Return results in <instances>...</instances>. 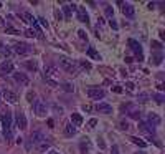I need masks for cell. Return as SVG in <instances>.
I'll use <instances>...</instances> for the list:
<instances>
[{"label": "cell", "instance_id": "681fc988", "mask_svg": "<svg viewBox=\"0 0 165 154\" xmlns=\"http://www.w3.org/2000/svg\"><path fill=\"white\" fill-rule=\"evenodd\" d=\"M135 154H145V152H135Z\"/></svg>", "mask_w": 165, "mask_h": 154}, {"label": "cell", "instance_id": "30bf717a", "mask_svg": "<svg viewBox=\"0 0 165 154\" xmlns=\"http://www.w3.org/2000/svg\"><path fill=\"white\" fill-rule=\"evenodd\" d=\"M15 124H17V128H20V129L27 128V118H25V114H23L22 111L15 113Z\"/></svg>", "mask_w": 165, "mask_h": 154}, {"label": "cell", "instance_id": "7c38bea8", "mask_svg": "<svg viewBox=\"0 0 165 154\" xmlns=\"http://www.w3.org/2000/svg\"><path fill=\"white\" fill-rule=\"evenodd\" d=\"M96 111L98 113H102V114H111L112 113V106L108 104V103H98L96 104Z\"/></svg>", "mask_w": 165, "mask_h": 154}, {"label": "cell", "instance_id": "ba28073f", "mask_svg": "<svg viewBox=\"0 0 165 154\" xmlns=\"http://www.w3.org/2000/svg\"><path fill=\"white\" fill-rule=\"evenodd\" d=\"M0 94H2V98L5 99V101L7 103H10V104H15L17 101H18V96H17V94L13 93V91H10V90H3L0 91Z\"/></svg>", "mask_w": 165, "mask_h": 154}, {"label": "cell", "instance_id": "cb8c5ba5", "mask_svg": "<svg viewBox=\"0 0 165 154\" xmlns=\"http://www.w3.org/2000/svg\"><path fill=\"white\" fill-rule=\"evenodd\" d=\"M131 141H132L134 144L140 146V147H145V146H147V143H145V141H140L139 138H135V136H132V138H131Z\"/></svg>", "mask_w": 165, "mask_h": 154}, {"label": "cell", "instance_id": "b9f144b4", "mask_svg": "<svg viewBox=\"0 0 165 154\" xmlns=\"http://www.w3.org/2000/svg\"><path fill=\"white\" fill-rule=\"evenodd\" d=\"M38 20H40V23H41V25H43V27H46V28H48V22H46V20L43 19V17H40Z\"/></svg>", "mask_w": 165, "mask_h": 154}, {"label": "cell", "instance_id": "5bb4252c", "mask_svg": "<svg viewBox=\"0 0 165 154\" xmlns=\"http://www.w3.org/2000/svg\"><path fill=\"white\" fill-rule=\"evenodd\" d=\"M13 80L17 83H20V85H23V86H27L28 83H30V80H28V76L25 73H13Z\"/></svg>", "mask_w": 165, "mask_h": 154}, {"label": "cell", "instance_id": "277c9868", "mask_svg": "<svg viewBox=\"0 0 165 154\" xmlns=\"http://www.w3.org/2000/svg\"><path fill=\"white\" fill-rule=\"evenodd\" d=\"M127 43H129V46H131V50L135 53V56L139 58V61H142L144 60V55H142V46H140V43H139L137 40H134V38H131Z\"/></svg>", "mask_w": 165, "mask_h": 154}, {"label": "cell", "instance_id": "52a82bcc", "mask_svg": "<svg viewBox=\"0 0 165 154\" xmlns=\"http://www.w3.org/2000/svg\"><path fill=\"white\" fill-rule=\"evenodd\" d=\"M46 104L43 103V101H40V99H37V101L33 103V113L37 114V116H40V118H43V116H46Z\"/></svg>", "mask_w": 165, "mask_h": 154}, {"label": "cell", "instance_id": "d590c367", "mask_svg": "<svg viewBox=\"0 0 165 154\" xmlns=\"http://www.w3.org/2000/svg\"><path fill=\"white\" fill-rule=\"evenodd\" d=\"M109 25H111V27H112V28H114V30H117V28H119V25H117V22H116L114 19H111V20H109Z\"/></svg>", "mask_w": 165, "mask_h": 154}, {"label": "cell", "instance_id": "d6a6232c", "mask_svg": "<svg viewBox=\"0 0 165 154\" xmlns=\"http://www.w3.org/2000/svg\"><path fill=\"white\" fill-rule=\"evenodd\" d=\"M78 37H79L81 40H88V35H86L84 30H78Z\"/></svg>", "mask_w": 165, "mask_h": 154}, {"label": "cell", "instance_id": "7bdbcfd3", "mask_svg": "<svg viewBox=\"0 0 165 154\" xmlns=\"http://www.w3.org/2000/svg\"><path fill=\"white\" fill-rule=\"evenodd\" d=\"M33 98H35V94H33L32 91H28V93H27V99H28V101H33Z\"/></svg>", "mask_w": 165, "mask_h": 154}, {"label": "cell", "instance_id": "5b68a950", "mask_svg": "<svg viewBox=\"0 0 165 154\" xmlns=\"http://www.w3.org/2000/svg\"><path fill=\"white\" fill-rule=\"evenodd\" d=\"M88 96H89L91 99H102L106 96V91L101 90V88H98V86H91V88H88Z\"/></svg>", "mask_w": 165, "mask_h": 154}, {"label": "cell", "instance_id": "7a4b0ae2", "mask_svg": "<svg viewBox=\"0 0 165 154\" xmlns=\"http://www.w3.org/2000/svg\"><path fill=\"white\" fill-rule=\"evenodd\" d=\"M43 78L46 80V83L51 86H58L60 83V70L56 66H46L43 72Z\"/></svg>", "mask_w": 165, "mask_h": 154}, {"label": "cell", "instance_id": "7402d4cb", "mask_svg": "<svg viewBox=\"0 0 165 154\" xmlns=\"http://www.w3.org/2000/svg\"><path fill=\"white\" fill-rule=\"evenodd\" d=\"M64 134L66 136H74L76 134V128L73 124H66V128H64Z\"/></svg>", "mask_w": 165, "mask_h": 154}, {"label": "cell", "instance_id": "9a60e30c", "mask_svg": "<svg viewBox=\"0 0 165 154\" xmlns=\"http://www.w3.org/2000/svg\"><path fill=\"white\" fill-rule=\"evenodd\" d=\"M0 73H13V63L12 61H3L0 65Z\"/></svg>", "mask_w": 165, "mask_h": 154}, {"label": "cell", "instance_id": "c3c4849f", "mask_svg": "<svg viewBox=\"0 0 165 154\" xmlns=\"http://www.w3.org/2000/svg\"><path fill=\"white\" fill-rule=\"evenodd\" d=\"M48 154H60V152H56V151H50Z\"/></svg>", "mask_w": 165, "mask_h": 154}, {"label": "cell", "instance_id": "44dd1931", "mask_svg": "<svg viewBox=\"0 0 165 154\" xmlns=\"http://www.w3.org/2000/svg\"><path fill=\"white\" fill-rule=\"evenodd\" d=\"M89 147H91V144H89V141H88V138H86V141H82V143L79 144V149H81L82 154H86L88 151H89Z\"/></svg>", "mask_w": 165, "mask_h": 154}, {"label": "cell", "instance_id": "8992f818", "mask_svg": "<svg viewBox=\"0 0 165 154\" xmlns=\"http://www.w3.org/2000/svg\"><path fill=\"white\" fill-rule=\"evenodd\" d=\"M13 50H15V53H18V55H30V53L33 51V46H30L28 43H15V46H13Z\"/></svg>", "mask_w": 165, "mask_h": 154}, {"label": "cell", "instance_id": "3957f363", "mask_svg": "<svg viewBox=\"0 0 165 154\" xmlns=\"http://www.w3.org/2000/svg\"><path fill=\"white\" fill-rule=\"evenodd\" d=\"M60 66H61V68H63L66 73H71V75H74L76 72H78L76 61H73L71 58H68V56H63V58H60Z\"/></svg>", "mask_w": 165, "mask_h": 154}, {"label": "cell", "instance_id": "ee69618b", "mask_svg": "<svg viewBox=\"0 0 165 154\" xmlns=\"http://www.w3.org/2000/svg\"><path fill=\"white\" fill-rule=\"evenodd\" d=\"M96 124H98V121H96V119H89V123H88V126H89V128H94Z\"/></svg>", "mask_w": 165, "mask_h": 154}, {"label": "cell", "instance_id": "d4e9b609", "mask_svg": "<svg viewBox=\"0 0 165 154\" xmlns=\"http://www.w3.org/2000/svg\"><path fill=\"white\" fill-rule=\"evenodd\" d=\"M25 35H27L28 38H35V37L38 35V32H37V30H33V28H28V30L25 32Z\"/></svg>", "mask_w": 165, "mask_h": 154}, {"label": "cell", "instance_id": "4dcf8cb0", "mask_svg": "<svg viewBox=\"0 0 165 154\" xmlns=\"http://www.w3.org/2000/svg\"><path fill=\"white\" fill-rule=\"evenodd\" d=\"M154 98H155V101H157L158 104H162V103H163V94L157 93V94H154Z\"/></svg>", "mask_w": 165, "mask_h": 154}, {"label": "cell", "instance_id": "bcb514c9", "mask_svg": "<svg viewBox=\"0 0 165 154\" xmlns=\"http://www.w3.org/2000/svg\"><path fill=\"white\" fill-rule=\"evenodd\" d=\"M112 90H114L116 93H122V88H121V86H112Z\"/></svg>", "mask_w": 165, "mask_h": 154}, {"label": "cell", "instance_id": "e575fe53", "mask_svg": "<svg viewBox=\"0 0 165 154\" xmlns=\"http://www.w3.org/2000/svg\"><path fill=\"white\" fill-rule=\"evenodd\" d=\"M63 90H64V91H73L74 88L69 85V83H64V85H63Z\"/></svg>", "mask_w": 165, "mask_h": 154}, {"label": "cell", "instance_id": "83f0119b", "mask_svg": "<svg viewBox=\"0 0 165 154\" xmlns=\"http://www.w3.org/2000/svg\"><path fill=\"white\" fill-rule=\"evenodd\" d=\"M126 90H127V91H131V93L135 91V85H134L132 81H127V83H126Z\"/></svg>", "mask_w": 165, "mask_h": 154}, {"label": "cell", "instance_id": "74e56055", "mask_svg": "<svg viewBox=\"0 0 165 154\" xmlns=\"http://www.w3.org/2000/svg\"><path fill=\"white\" fill-rule=\"evenodd\" d=\"M131 118H134V119H139L140 113H139V111H131Z\"/></svg>", "mask_w": 165, "mask_h": 154}, {"label": "cell", "instance_id": "ab89813d", "mask_svg": "<svg viewBox=\"0 0 165 154\" xmlns=\"http://www.w3.org/2000/svg\"><path fill=\"white\" fill-rule=\"evenodd\" d=\"M112 13H114L112 7H106V15H108V17H112Z\"/></svg>", "mask_w": 165, "mask_h": 154}, {"label": "cell", "instance_id": "6da1fadb", "mask_svg": "<svg viewBox=\"0 0 165 154\" xmlns=\"http://www.w3.org/2000/svg\"><path fill=\"white\" fill-rule=\"evenodd\" d=\"M2 129H3V136L7 141H10L13 138V123H12L10 111H3L2 113Z\"/></svg>", "mask_w": 165, "mask_h": 154}, {"label": "cell", "instance_id": "60d3db41", "mask_svg": "<svg viewBox=\"0 0 165 154\" xmlns=\"http://www.w3.org/2000/svg\"><path fill=\"white\" fill-rule=\"evenodd\" d=\"M2 55H3V56H10L12 51H10L8 48H2Z\"/></svg>", "mask_w": 165, "mask_h": 154}, {"label": "cell", "instance_id": "f907efd6", "mask_svg": "<svg viewBox=\"0 0 165 154\" xmlns=\"http://www.w3.org/2000/svg\"><path fill=\"white\" fill-rule=\"evenodd\" d=\"M0 7H2V3H0Z\"/></svg>", "mask_w": 165, "mask_h": 154}, {"label": "cell", "instance_id": "4316f807", "mask_svg": "<svg viewBox=\"0 0 165 154\" xmlns=\"http://www.w3.org/2000/svg\"><path fill=\"white\" fill-rule=\"evenodd\" d=\"M162 60H163L162 55H160V53H157V55H155L154 58H152V63H154V65H160V63H162Z\"/></svg>", "mask_w": 165, "mask_h": 154}, {"label": "cell", "instance_id": "e0dca14e", "mask_svg": "<svg viewBox=\"0 0 165 154\" xmlns=\"http://www.w3.org/2000/svg\"><path fill=\"white\" fill-rule=\"evenodd\" d=\"M122 13L126 15V17H134V13H135V8L132 7L131 3H124V5H122Z\"/></svg>", "mask_w": 165, "mask_h": 154}, {"label": "cell", "instance_id": "ac0fdd59", "mask_svg": "<svg viewBox=\"0 0 165 154\" xmlns=\"http://www.w3.org/2000/svg\"><path fill=\"white\" fill-rule=\"evenodd\" d=\"M71 124L73 126H81L82 124V116L78 114V113H73L71 114Z\"/></svg>", "mask_w": 165, "mask_h": 154}, {"label": "cell", "instance_id": "836d02e7", "mask_svg": "<svg viewBox=\"0 0 165 154\" xmlns=\"http://www.w3.org/2000/svg\"><path fill=\"white\" fill-rule=\"evenodd\" d=\"M152 48L160 50V48H162V43H160V41H152Z\"/></svg>", "mask_w": 165, "mask_h": 154}, {"label": "cell", "instance_id": "7dc6e473", "mask_svg": "<svg viewBox=\"0 0 165 154\" xmlns=\"http://www.w3.org/2000/svg\"><path fill=\"white\" fill-rule=\"evenodd\" d=\"M112 154H119V147L117 146H112Z\"/></svg>", "mask_w": 165, "mask_h": 154}, {"label": "cell", "instance_id": "603a6c76", "mask_svg": "<svg viewBox=\"0 0 165 154\" xmlns=\"http://www.w3.org/2000/svg\"><path fill=\"white\" fill-rule=\"evenodd\" d=\"M23 19H25V22H27V23H33V25L37 23V20L33 19V15L30 13V12H25V13H23Z\"/></svg>", "mask_w": 165, "mask_h": 154}, {"label": "cell", "instance_id": "484cf974", "mask_svg": "<svg viewBox=\"0 0 165 154\" xmlns=\"http://www.w3.org/2000/svg\"><path fill=\"white\" fill-rule=\"evenodd\" d=\"M25 66L28 68V70H32V72H35L38 66H37V61H25Z\"/></svg>", "mask_w": 165, "mask_h": 154}, {"label": "cell", "instance_id": "9c48e42d", "mask_svg": "<svg viewBox=\"0 0 165 154\" xmlns=\"http://www.w3.org/2000/svg\"><path fill=\"white\" fill-rule=\"evenodd\" d=\"M76 13H78V20L81 23H89V15H88V12L84 7H76Z\"/></svg>", "mask_w": 165, "mask_h": 154}, {"label": "cell", "instance_id": "f35d334b", "mask_svg": "<svg viewBox=\"0 0 165 154\" xmlns=\"http://www.w3.org/2000/svg\"><path fill=\"white\" fill-rule=\"evenodd\" d=\"M147 98H149V94H147V93L139 94V101H147Z\"/></svg>", "mask_w": 165, "mask_h": 154}, {"label": "cell", "instance_id": "f6af8a7d", "mask_svg": "<svg viewBox=\"0 0 165 154\" xmlns=\"http://www.w3.org/2000/svg\"><path fill=\"white\" fill-rule=\"evenodd\" d=\"M48 128H55V119H51V118L48 119Z\"/></svg>", "mask_w": 165, "mask_h": 154}, {"label": "cell", "instance_id": "d6986e66", "mask_svg": "<svg viewBox=\"0 0 165 154\" xmlns=\"http://www.w3.org/2000/svg\"><path fill=\"white\" fill-rule=\"evenodd\" d=\"M88 56L92 58V60H101V55L96 51V48H94V46H89V48H88Z\"/></svg>", "mask_w": 165, "mask_h": 154}, {"label": "cell", "instance_id": "4fadbf2b", "mask_svg": "<svg viewBox=\"0 0 165 154\" xmlns=\"http://www.w3.org/2000/svg\"><path fill=\"white\" fill-rule=\"evenodd\" d=\"M160 116L158 114H155V113H150L149 116H147V124H150L152 128H157L158 124H160Z\"/></svg>", "mask_w": 165, "mask_h": 154}, {"label": "cell", "instance_id": "8d00e7d4", "mask_svg": "<svg viewBox=\"0 0 165 154\" xmlns=\"http://www.w3.org/2000/svg\"><path fill=\"white\" fill-rule=\"evenodd\" d=\"M119 128L122 129V131H127V129H129V123H126V121H122Z\"/></svg>", "mask_w": 165, "mask_h": 154}, {"label": "cell", "instance_id": "f546056e", "mask_svg": "<svg viewBox=\"0 0 165 154\" xmlns=\"http://www.w3.org/2000/svg\"><path fill=\"white\" fill-rule=\"evenodd\" d=\"M5 32L10 33V35H18V33H20L18 30H17V28H12V27H7V28H5Z\"/></svg>", "mask_w": 165, "mask_h": 154}, {"label": "cell", "instance_id": "f1b7e54d", "mask_svg": "<svg viewBox=\"0 0 165 154\" xmlns=\"http://www.w3.org/2000/svg\"><path fill=\"white\" fill-rule=\"evenodd\" d=\"M48 147H50L48 141H45V143H41V144H38V146H37V149H40V151H45V149H48Z\"/></svg>", "mask_w": 165, "mask_h": 154}, {"label": "cell", "instance_id": "ffe728a7", "mask_svg": "<svg viewBox=\"0 0 165 154\" xmlns=\"http://www.w3.org/2000/svg\"><path fill=\"white\" fill-rule=\"evenodd\" d=\"M139 128H140V131H144V133H154V129H155V128H152L150 124H147V123H140Z\"/></svg>", "mask_w": 165, "mask_h": 154}, {"label": "cell", "instance_id": "8fae6325", "mask_svg": "<svg viewBox=\"0 0 165 154\" xmlns=\"http://www.w3.org/2000/svg\"><path fill=\"white\" fill-rule=\"evenodd\" d=\"M30 141H32V143H33L35 146H38V144H41V143H45L46 138H45V134L41 133V131H35V133H32Z\"/></svg>", "mask_w": 165, "mask_h": 154}, {"label": "cell", "instance_id": "2e32d148", "mask_svg": "<svg viewBox=\"0 0 165 154\" xmlns=\"http://www.w3.org/2000/svg\"><path fill=\"white\" fill-rule=\"evenodd\" d=\"M76 7H78V5H64V7H63L64 19H66V20H69V19H71V15H73V12L76 10Z\"/></svg>", "mask_w": 165, "mask_h": 154}, {"label": "cell", "instance_id": "1f68e13d", "mask_svg": "<svg viewBox=\"0 0 165 154\" xmlns=\"http://www.w3.org/2000/svg\"><path fill=\"white\" fill-rule=\"evenodd\" d=\"M81 65V68H84V70H91V63L89 61H79Z\"/></svg>", "mask_w": 165, "mask_h": 154}]
</instances>
